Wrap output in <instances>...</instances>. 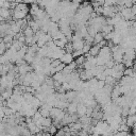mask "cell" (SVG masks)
<instances>
[{
    "instance_id": "obj_7",
    "label": "cell",
    "mask_w": 136,
    "mask_h": 136,
    "mask_svg": "<svg viewBox=\"0 0 136 136\" xmlns=\"http://www.w3.org/2000/svg\"><path fill=\"white\" fill-rule=\"evenodd\" d=\"M81 1H82V0H72V3H75V4L78 5V3H80Z\"/></svg>"
},
{
    "instance_id": "obj_1",
    "label": "cell",
    "mask_w": 136,
    "mask_h": 136,
    "mask_svg": "<svg viewBox=\"0 0 136 136\" xmlns=\"http://www.w3.org/2000/svg\"><path fill=\"white\" fill-rule=\"evenodd\" d=\"M120 12H121V15L124 17L126 19H128V20L132 19L133 17H134V15H133V13L131 11V8H121Z\"/></svg>"
},
{
    "instance_id": "obj_2",
    "label": "cell",
    "mask_w": 136,
    "mask_h": 136,
    "mask_svg": "<svg viewBox=\"0 0 136 136\" xmlns=\"http://www.w3.org/2000/svg\"><path fill=\"white\" fill-rule=\"evenodd\" d=\"M27 12L28 11H17V10H15L14 16H15V18H17V19H21V18H24V17L26 16Z\"/></svg>"
},
{
    "instance_id": "obj_4",
    "label": "cell",
    "mask_w": 136,
    "mask_h": 136,
    "mask_svg": "<svg viewBox=\"0 0 136 136\" xmlns=\"http://www.w3.org/2000/svg\"><path fill=\"white\" fill-rule=\"evenodd\" d=\"M71 60H72V56H71L70 54H66L65 56L62 58V61H63L64 63H70Z\"/></svg>"
},
{
    "instance_id": "obj_5",
    "label": "cell",
    "mask_w": 136,
    "mask_h": 136,
    "mask_svg": "<svg viewBox=\"0 0 136 136\" xmlns=\"http://www.w3.org/2000/svg\"><path fill=\"white\" fill-rule=\"evenodd\" d=\"M102 38H103V35H102V34H100V33H98V34H96V36H95V42L98 43V42L102 41Z\"/></svg>"
},
{
    "instance_id": "obj_6",
    "label": "cell",
    "mask_w": 136,
    "mask_h": 136,
    "mask_svg": "<svg viewBox=\"0 0 136 136\" xmlns=\"http://www.w3.org/2000/svg\"><path fill=\"white\" fill-rule=\"evenodd\" d=\"M98 50H99V47H98V46H96L95 48H92V49H90V53H92L93 55H95V54H97V53H98Z\"/></svg>"
},
{
    "instance_id": "obj_3",
    "label": "cell",
    "mask_w": 136,
    "mask_h": 136,
    "mask_svg": "<svg viewBox=\"0 0 136 136\" xmlns=\"http://www.w3.org/2000/svg\"><path fill=\"white\" fill-rule=\"evenodd\" d=\"M9 15H10V12H9L8 9H4V8L0 9V16H1V17H4V18H7Z\"/></svg>"
}]
</instances>
